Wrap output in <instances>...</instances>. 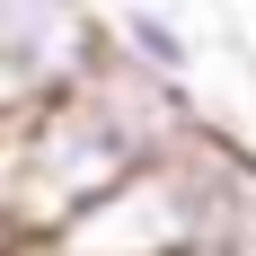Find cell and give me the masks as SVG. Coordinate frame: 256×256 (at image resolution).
<instances>
[{
	"label": "cell",
	"instance_id": "obj_1",
	"mask_svg": "<svg viewBox=\"0 0 256 256\" xmlns=\"http://www.w3.org/2000/svg\"><path fill=\"white\" fill-rule=\"evenodd\" d=\"M194 124L204 115L186 98V80L98 44V62L80 80H62V88H44L26 106V124L9 132V150H0V204H9L18 238L36 248L53 221H71L80 204H98L124 168H142L159 142H177Z\"/></svg>",
	"mask_w": 256,
	"mask_h": 256
},
{
	"label": "cell",
	"instance_id": "obj_2",
	"mask_svg": "<svg viewBox=\"0 0 256 256\" xmlns=\"http://www.w3.org/2000/svg\"><path fill=\"white\" fill-rule=\"evenodd\" d=\"M256 248V159L230 132H177L98 204L53 221L36 256H238Z\"/></svg>",
	"mask_w": 256,
	"mask_h": 256
},
{
	"label": "cell",
	"instance_id": "obj_3",
	"mask_svg": "<svg viewBox=\"0 0 256 256\" xmlns=\"http://www.w3.org/2000/svg\"><path fill=\"white\" fill-rule=\"evenodd\" d=\"M106 9L98 0H0V62L36 88H62L98 62Z\"/></svg>",
	"mask_w": 256,
	"mask_h": 256
},
{
	"label": "cell",
	"instance_id": "obj_4",
	"mask_svg": "<svg viewBox=\"0 0 256 256\" xmlns=\"http://www.w3.org/2000/svg\"><path fill=\"white\" fill-rule=\"evenodd\" d=\"M106 44L132 53V62H150V71H168V80L194 71V36H186V18H168L159 0H124V9H106Z\"/></svg>",
	"mask_w": 256,
	"mask_h": 256
},
{
	"label": "cell",
	"instance_id": "obj_5",
	"mask_svg": "<svg viewBox=\"0 0 256 256\" xmlns=\"http://www.w3.org/2000/svg\"><path fill=\"white\" fill-rule=\"evenodd\" d=\"M26 238H18V221H9V204H0V256H18Z\"/></svg>",
	"mask_w": 256,
	"mask_h": 256
}]
</instances>
